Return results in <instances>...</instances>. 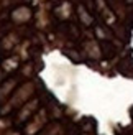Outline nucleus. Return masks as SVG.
<instances>
[{
	"instance_id": "obj_1",
	"label": "nucleus",
	"mask_w": 133,
	"mask_h": 135,
	"mask_svg": "<svg viewBox=\"0 0 133 135\" xmlns=\"http://www.w3.org/2000/svg\"><path fill=\"white\" fill-rule=\"evenodd\" d=\"M13 87H15V79H8L2 87H0V102L3 100V96H5V97L10 96L12 91H13Z\"/></svg>"
}]
</instances>
